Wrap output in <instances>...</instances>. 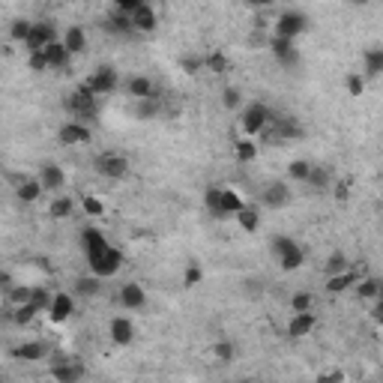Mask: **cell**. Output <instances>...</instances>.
<instances>
[{"label": "cell", "mask_w": 383, "mask_h": 383, "mask_svg": "<svg viewBox=\"0 0 383 383\" xmlns=\"http://www.w3.org/2000/svg\"><path fill=\"white\" fill-rule=\"evenodd\" d=\"M132 338H135V326H132L129 317H114L111 321V341L123 348V344H129Z\"/></svg>", "instance_id": "603a6c76"}, {"label": "cell", "mask_w": 383, "mask_h": 383, "mask_svg": "<svg viewBox=\"0 0 383 383\" xmlns=\"http://www.w3.org/2000/svg\"><path fill=\"white\" fill-rule=\"evenodd\" d=\"M180 66H183L186 72H198L201 66H207V60H201V57H183Z\"/></svg>", "instance_id": "681fc988"}, {"label": "cell", "mask_w": 383, "mask_h": 383, "mask_svg": "<svg viewBox=\"0 0 383 383\" xmlns=\"http://www.w3.org/2000/svg\"><path fill=\"white\" fill-rule=\"evenodd\" d=\"M105 30H108V33H117V36H129V33H135L132 16H129V12H123V9H114L111 16L105 18Z\"/></svg>", "instance_id": "d6986e66"}, {"label": "cell", "mask_w": 383, "mask_h": 383, "mask_svg": "<svg viewBox=\"0 0 383 383\" xmlns=\"http://www.w3.org/2000/svg\"><path fill=\"white\" fill-rule=\"evenodd\" d=\"M270 249H273L276 261H278V266H282L285 273L300 270L302 261H305V254H302V249L297 246V240H290V237H285V234H276V237L270 240Z\"/></svg>", "instance_id": "3957f363"}, {"label": "cell", "mask_w": 383, "mask_h": 383, "mask_svg": "<svg viewBox=\"0 0 383 383\" xmlns=\"http://www.w3.org/2000/svg\"><path fill=\"white\" fill-rule=\"evenodd\" d=\"M317 380L326 383V380H344V372H326V375H317Z\"/></svg>", "instance_id": "f5cc1de1"}, {"label": "cell", "mask_w": 383, "mask_h": 383, "mask_svg": "<svg viewBox=\"0 0 383 383\" xmlns=\"http://www.w3.org/2000/svg\"><path fill=\"white\" fill-rule=\"evenodd\" d=\"M30 30H33V21H28V18H16V21L9 24V36H12V40H16V42H21V45L28 42Z\"/></svg>", "instance_id": "d590c367"}, {"label": "cell", "mask_w": 383, "mask_h": 383, "mask_svg": "<svg viewBox=\"0 0 383 383\" xmlns=\"http://www.w3.org/2000/svg\"><path fill=\"white\" fill-rule=\"evenodd\" d=\"M201 276H204L201 266H198V264H189V270H186V276H183V285H186V288H195V285L201 282Z\"/></svg>", "instance_id": "7dc6e473"}, {"label": "cell", "mask_w": 383, "mask_h": 383, "mask_svg": "<svg viewBox=\"0 0 383 383\" xmlns=\"http://www.w3.org/2000/svg\"><path fill=\"white\" fill-rule=\"evenodd\" d=\"M81 246L87 254V266H90V273H96L99 278H111L123 266V252L114 249L99 228H84Z\"/></svg>", "instance_id": "6da1fadb"}, {"label": "cell", "mask_w": 383, "mask_h": 383, "mask_svg": "<svg viewBox=\"0 0 383 383\" xmlns=\"http://www.w3.org/2000/svg\"><path fill=\"white\" fill-rule=\"evenodd\" d=\"M51 42H57V28L51 21H33V30L28 36V42H24V51L28 54H36V51L48 48Z\"/></svg>", "instance_id": "8992f818"}, {"label": "cell", "mask_w": 383, "mask_h": 383, "mask_svg": "<svg viewBox=\"0 0 383 383\" xmlns=\"http://www.w3.org/2000/svg\"><path fill=\"white\" fill-rule=\"evenodd\" d=\"M380 285L383 282H377V278H372V276H365V278L356 282V297H360V300H377L380 297Z\"/></svg>", "instance_id": "1f68e13d"}, {"label": "cell", "mask_w": 383, "mask_h": 383, "mask_svg": "<svg viewBox=\"0 0 383 383\" xmlns=\"http://www.w3.org/2000/svg\"><path fill=\"white\" fill-rule=\"evenodd\" d=\"M28 66H30L33 72H45V69H48V63H45V54H42V51H36V54H28Z\"/></svg>", "instance_id": "c3c4849f"}, {"label": "cell", "mask_w": 383, "mask_h": 383, "mask_svg": "<svg viewBox=\"0 0 383 383\" xmlns=\"http://www.w3.org/2000/svg\"><path fill=\"white\" fill-rule=\"evenodd\" d=\"M12 180H18L16 195H18V201H24V204H33V201L45 192V186L40 183V177H12Z\"/></svg>", "instance_id": "ac0fdd59"}, {"label": "cell", "mask_w": 383, "mask_h": 383, "mask_svg": "<svg viewBox=\"0 0 383 383\" xmlns=\"http://www.w3.org/2000/svg\"><path fill=\"white\" fill-rule=\"evenodd\" d=\"M81 207H84V213H87V216H102V213H105V207H102V201H99V198H93V195H87V198L81 201Z\"/></svg>", "instance_id": "f6af8a7d"}, {"label": "cell", "mask_w": 383, "mask_h": 383, "mask_svg": "<svg viewBox=\"0 0 383 383\" xmlns=\"http://www.w3.org/2000/svg\"><path fill=\"white\" fill-rule=\"evenodd\" d=\"M45 353H48V348L42 341H24L18 348H12V356L21 363H40V360H45Z\"/></svg>", "instance_id": "44dd1931"}, {"label": "cell", "mask_w": 383, "mask_h": 383, "mask_svg": "<svg viewBox=\"0 0 383 383\" xmlns=\"http://www.w3.org/2000/svg\"><path fill=\"white\" fill-rule=\"evenodd\" d=\"M30 302H33L40 312H48V309H51V302H54V293H48V288H33Z\"/></svg>", "instance_id": "f35d334b"}, {"label": "cell", "mask_w": 383, "mask_h": 383, "mask_svg": "<svg viewBox=\"0 0 383 383\" xmlns=\"http://www.w3.org/2000/svg\"><path fill=\"white\" fill-rule=\"evenodd\" d=\"M314 324H317V317L312 314V309H309V312H293V317L288 321V338L297 341V338L312 336Z\"/></svg>", "instance_id": "5bb4252c"}, {"label": "cell", "mask_w": 383, "mask_h": 383, "mask_svg": "<svg viewBox=\"0 0 383 383\" xmlns=\"http://www.w3.org/2000/svg\"><path fill=\"white\" fill-rule=\"evenodd\" d=\"M93 168H96V174L105 177V180H123V177L129 174V159H126L123 153H99L93 159Z\"/></svg>", "instance_id": "5b68a950"}, {"label": "cell", "mask_w": 383, "mask_h": 383, "mask_svg": "<svg viewBox=\"0 0 383 383\" xmlns=\"http://www.w3.org/2000/svg\"><path fill=\"white\" fill-rule=\"evenodd\" d=\"M99 282H102V278H99L96 273H90V276H81L78 282H75L72 293H75V297H84V300H93L96 293H99V288H102Z\"/></svg>", "instance_id": "484cf974"}, {"label": "cell", "mask_w": 383, "mask_h": 383, "mask_svg": "<svg viewBox=\"0 0 383 383\" xmlns=\"http://www.w3.org/2000/svg\"><path fill=\"white\" fill-rule=\"evenodd\" d=\"M344 270H350L348 254H344V252H333V254L326 258V264H324V273H326V276H336V273H344Z\"/></svg>", "instance_id": "e575fe53"}, {"label": "cell", "mask_w": 383, "mask_h": 383, "mask_svg": "<svg viewBox=\"0 0 383 383\" xmlns=\"http://www.w3.org/2000/svg\"><path fill=\"white\" fill-rule=\"evenodd\" d=\"M344 84H348V93L350 96H363V90H365V78H363V75H348V81H344Z\"/></svg>", "instance_id": "bcb514c9"}, {"label": "cell", "mask_w": 383, "mask_h": 383, "mask_svg": "<svg viewBox=\"0 0 383 383\" xmlns=\"http://www.w3.org/2000/svg\"><path fill=\"white\" fill-rule=\"evenodd\" d=\"M246 4H249V6H273L276 0H246Z\"/></svg>", "instance_id": "db71d44e"}, {"label": "cell", "mask_w": 383, "mask_h": 383, "mask_svg": "<svg viewBox=\"0 0 383 383\" xmlns=\"http://www.w3.org/2000/svg\"><path fill=\"white\" fill-rule=\"evenodd\" d=\"M312 293L309 290H300V293H293V297H290V309L293 312H309L312 309Z\"/></svg>", "instance_id": "ab89813d"}, {"label": "cell", "mask_w": 383, "mask_h": 383, "mask_svg": "<svg viewBox=\"0 0 383 383\" xmlns=\"http://www.w3.org/2000/svg\"><path fill=\"white\" fill-rule=\"evenodd\" d=\"M234 156H237V162H254V156H258V141H252V138H242V141H237V147H234Z\"/></svg>", "instance_id": "836d02e7"}, {"label": "cell", "mask_w": 383, "mask_h": 383, "mask_svg": "<svg viewBox=\"0 0 383 383\" xmlns=\"http://www.w3.org/2000/svg\"><path fill=\"white\" fill-rule=\"evenodd\" d=\"M305 30H309V18H305L302 12H297V9L282 12L278 21H276V33L278 36H288V40H297V36H302Z\"/></svg>", "instance_id": "52a82bcc"}, {"label": "cell", "mask_w": 383, "mask_h": 383, "mask_svg": "<svg viewBox=\"0 0 383 383\" xmlns=\"http://www.w3.org/2000/svg\"><path fill=\"white\" fill-rule=\"evenodd\" d=\"M48 375L54 377V380H60V383H78L87 375V368L78 360H66V363H54V365H51Z\"/></svg>", "instance_id": "4fadbf2b"}, {"label": "cell", "mask_w": 383, "mask_h": 383, "mask_svg": "<svg viewBox=\"0 0 383 383\" xmlns=\"http://www.w3.org/2000/svg\"><path fill=\"white\" fill-rule=\"evenodd\" d=\"M30 293H33V288H24V285H16L9 290V302L12 305H21V302H30Z\"/></svg>", "instance_id": "7bdbcfd3"}, {"label": "cell", "mask_w": 383, "mask_h": 383, "mask_svg": "<svg viewBox=\"0 0 383 383\" xmlns=\"http://www.w3.org/2000/svg\"><path fill=\"white\" fill-rule=\"evenodd\" d=\"M75 312V300H72V293H54V302H51V309H48V317L54 324H63V321H69Z\"/></svg>", "instance_id": "e0dca14e"}, {"label": "cell", "mask_w": 383, "mask_h": 383, "mask_svg": "<svg viewBox=\"0 0 383 383\" xmlns=\"http://www.w3.org/2000/svg\"><path fill=\"white\" fill-rule=\"evenodd\" d=\"M42 54H45V63H48V69H63L69 63V57H72V51L63 45V40H57V42H51L48 48H42Z\"/></svg>", "instance_id": "7402d4cb"}, {"label": "cell", "mask_w": 383, "mask_h": 383, "mask_svg": "<svg viewBox=\"0 0 383 383\" xmlns=\"http://www.w3.org/2000/svg\"><path fill=\"white\" fill-rule=\"evenodd\" d=\"M126 90H129L132 99H147V96H156V90H153V81L144 78V75H132L129 81H126Z\"/></svg>", "instance_id": "4316f807"}, {"label": "cell", "mask_w": 383, "mask_h": 383, "mask_svg": "<svg viewBox=\"0 0 383 383\" xmlns=\"http://www.w3.org/2000/svg\"><path fill=\"white\" fill-rule=\"evenodd\" d=\"M117 300H120V305H123V309L135 312V309H144V305H147V293H144V288H141V285L129 282V285H123V288H120Z\"/></svg>", "instance_id": "2e32d148"}, {"label": "cell", "mask_w": 383, "mask_h": 383, "mask_svg": "<svg viewBox=\"0 0 383 383\" xmlns=\"http://www.w3.org/2000/svg\"><path fill=\"white\" fill-rule=\"evenodd\" d=\"M270 117H273L270 105H264V102H249V105L240 111V126L249 138H254V135H261L266 123H270Z\"/></svg>", "instance_id": "277c9868"}, {"label": "cell", "mask_w": 383, "mask_h": 383, "mask_svg": "<svg viewBox=\"0 0 383 383\" xmlns=\"http://www.w3.org/2000/svg\"><path fill=\"white\" fill-rule=\"evenodd\" d=\"M159 111H162V102H159V96L135 99V117H138V120H150V117H156Z\"/></svg>", "instance_id": "83f0119b"}, {"label": "cell", "mask_w": 383, "mask_h": 383, "mask_svg": "<svg viewBox=\"0 0 383 383\" xmlns=\"http://www.w3.org/2000/svg\"><path fill=\"white\" fill-rule=\"evenodd\" d=\"M204 60H207V69L210 72H225L228 69V60H225V54H222V51H216V54H210V57H204Z\"/></svg>", "instance_id": "ee69618b"}, {"label": "cell", "mask_w": 383, "mask_h": 383, "mask_svg": "<svg viewBox=\"0 0 383 383\" xmlns=\"http://www.w3.org/2000/svg\"><path fill=\"white\" fill-rule=\"evenodd\" d=\"M213 353H216V360L219 363H234V344L231 341H216Z\"/></svg>", "instance_id": "60d3db41"}, {"label": "cell", "mask_w": 383, "mask_h": 383, "mask_svg": "<svg viewBox=\"0 0 383 383\" xmlns=\"http://www.w3.org/2000/svg\"><path fill=\"white\" fill-rule=\"evenodd\" d=\"M329 180H333V177H329V171L326 168H321V165H312V174H309V183L314 192H324L326 186H329Z\"/></svg>", "instance_id": "8d00e7d4"}, {"label": "cell", "mask_w": 383, "mask_h": 383, "mask_svg": "<svg viewBox=\"0 0 383 383\" xmlns=\"http://www.w3.org/2000/svg\"><path fill=\"white\" fill-rule=\"evenodd\" d=\"M222 102H225V108L237 111V108L242 105V93L237 90V87H225V93H222Z\"/></svg>", "instance_id": "b9f144b4"}, {"label": "cell", "mask_w": 383, "mask_h": 383, "mask_svg": "<svg viewBox=\"0 0 383 383\" xmlns=\"http://www.w3.org/2000/svg\"><path fill=\"white\" fill-rule=\"evenodd\" d=\"M356 282H360V273L356 270H344V273H336L326 278V290L329 293H344L348 288H356Z\"/></svg>", "instance_id": "cb8c5ba5"}, {"label": "cell", "mask_w": 383, "mask_h": 383, "mask_svg": "<svg viewBox=\"0 0 383 383\" xmlns=\"http://www.w3.org/2000/svg\"><path fill=\"white\" fill-rule=\"evenodd\" d=\"M380 297H383V285H380Z\"/></svg>", "instance_id": "9f6ffc18"}, {"label": "cell", "mask_w": 383, "mask_h": 383, "mask_svg": "<svg viewBox=\"0 0 383 383\" xmlns=\"http://www.w3.org/2000/svg\"><path fill=\"white\" fill-rule=\"evenodd\" d=\"M72 210H75V201L72 198H54V201H51V207H48V216L60 222V219H69Z\"/></svg>", "instance_id": "d6a6232c"}, {"label": "cell", "mask_w": 383, "mask_h": 383, "mask_svg": "<svg viewBox=\"0 0 383 383\" xmlns=\"http://www.w3.org/2000/svg\"><path fill=\"white\" fill-rule=\"evenodd\" d=\"M237 222H240V228H242L246 234H254V231H258V225H261L258 207H242V210L237 213Z\"/></svg>", "instance_id": "4dcf8cb0"}, {"label": "cell", "mask_w": 383, "mask_h": 383, "mask_svg": "<svg viewBox=\"0 0 383 383\" xmlns=\"http://www.w3.org/2000/svg\"><path fill=\"white\" fill-rule=\"evenodd\" d=\"M36 314H40V309H36L33 302H21V305H16V309H12V312H6L9 321H16L18 326H28Z\"/></svg>", "instance_id": "f1b7e54d"}, {"label": "cell", "mask_w": 383, "mask_h": 383, "mask_svg": "<svg viewBox=\"0 0 383 383\" xmlns=\"http://www.w3.org/2000/svg\"><path fill=\"white\" fill-rule=\"evenodd\" d=\"M57 141L66 144V147H75V144H87L90 141V126L87 123H78V120H66L57 129Z\"/></svg>", "instance_id": "8fae6325"}, {"label": "cell", "mask_w": 383, "mask_h": 383, "mask_svg": "<svg viewBox=\"0 0 383 383\" xmlns=\"http://www.w3.org/2000/svg\"><path fill=\"white\" fill-rule=\"evenodd\" d=\"M297 40H288V36H273L270 40V51H273V57L282 63L285 69H293V66H300V51H297V45H293Z\"/></svg>", "instance_id": "30bf717a"}, {"label": "cell", "mask_w": 383, "mask_h": 383, "mask_svg": "<svg viewBox=\"0 0 383 383\" xmlns=\"http://www.w3.org/2000/svg\"><path fill=\"white\" fill-rule=\"evenodd\" d=\"M372 321H375L377 326H383V297H377V300H375V309H372Z\"/></svg>", "instance_id": "f907efd6"}, {"label": "cell", "mask_w": 383, "mask_h": 383, "mask_svg": "<svg viewBox=\"0 0 383 383\" xmlns=\"http://www.w3.org/2000/svg\"><path fill=\"white\" fill-rule=\"evenodd\" d=\"M309 174H312V162H305V159H293L288 165V177H290V180L305 183V180H309Z\"/></svg>", "instance_id": "74e56055"}, {"label": "cell", "mask_w": 383, "mask_h": 383, "mask_svg": "<svg viewBox=\"0 0 383 383\" xmlns=\"http://www.w3.org/2000/svg\"><path fill=\"white\" fill-rule=\"evenodd\" d=\"M261 204H264V207H270V210L288 207V204H290V186H288L285 180H276V183H270V186H264Z\"/></svg>", "instance_id": "7c38bea8"}, {"label": "cell", "mask_w": 383, "mask_h": 383, "mask_svg": "<svg viewBox=\"0 0 383 383\" xmlns=\"http://www.w3.org/2000/svg\"><path fill=\"white\" fill-rule=\"evenodd\" d=\"M63 108H66L69 120H78L90 126L99 117V105H96V93L87 84H81L78 90H72L66 99H63Z\"/></svg>", "instance_id": "7a4b0ae2"}, {"label": "cell", "mask_w": 383, "mask_h": 383, "mask_svg": "<svg viewBox=\"0 0 383 383\" xmlns=\"http://www.w3.org/2000/svg\"><path fill=\"white\" fill-rule=\"evenodd\" d=\"M63 45H66V48L72 51V54H81V51L87 48V33H84L81 28H75V24H72V28H69L66 33H63Z\"/></svg>", "instance_id": "f546056e"}, {"label": "cell", "mask_w": 383, "mask_h": 383, "mask_svg": "<svg viewBox=\"0 0 383 383\" xmlns=\"http://www.w3.org/2000/svg\"><path fill=\"white\" fill-rule=\"evenodd\" d=\"M242 207H246V201L240 198V192L228 189V186H219V201H216V207L210 210V216H216V219H228V216H237Z\"/></svg>", "instance_id": "9c48e42d"}, {"label": "cell", "mask_w": 383, "mask_h": 383, "mask_svg": "<svg viewBox=\"0 0 383 383\" xmlns=\"http://www.w3.org/2000/svg\"><path fill=\"white\" fill-rule=\"evenodd\" d=\"M129 16H132V24H135L138 33H153V30H156V21H159V18H156V9H153L147 0H144L141 6H135Z\"/></svg>", "instance_id": "9a60e30c"}, {"label": "cell", "mask_w": 383, "mask_h": 383, "mask_svg": "<svg viewBox=\"0 0 383 383\" xmlns=\"http://www.w3.org/2000/svg\"><path fill=\"white\" fill-rule=\"evenodd\" d=\"M90 90L96 93V96H108V93H114L117 90V84H120V75H117V69L114 66H99L90 78L84 81Z\"/></svg>", "instance_id": "ba28073f"}, {"label": "cell", "mask_w": 383, "mask_h": 383, "mask_svg": "<svg viewBox=\"0 0 383 383\" xmlns=\"http://www.w3.org/2000/svg\"><path fill=\"white\" fill-rule=\"evenodd\" d=\"M363 66H365V75H368V78H380V75H383V48H380V45L365 48Z\"/></svg>", "instance_id": "d4e9b609"}, {"label": "cell", "mask_w": 383, "mask_h": 383, "mask_svg": "<svg viewBox=\"0 0 383 383\" xmlns=\"http://www.w3.org/2000/svg\"><path fill=\"white\" fill-rule=\"evenodd\" d=\"M350 4H356V6H365V4H372V0H350Z\"/></svg>", "instance_id": "11a10c76"}, {"label": "cell", "mask_w": 383, "mask_h": 383, "mask_svg": "<svg viewBox=\"0 0 383 383\" xmlns=\"http://www.w3.org/2000/svg\"><path fill=\"white\" fill-rule=\"evenodd\" d=\"M40 183L45 186V192H57V189H63V183H66V174H63L60 165L45 162L40 168Z\"/></svg>", "instance_id": "ffe728a7"}, {"label": "cell", "mask_w": 383, "mask_h": 383, "mask_svg": "<svg viewBox=\"0 0 383 383\" xmlns=\"http://www.w3.org/2000/svg\"><path fill=\"white\" fill-rule=\"evenodd\" d=\"M141 4H144V0H114V6L123 9V12H132L135 6H141Z\"/></svg>", "instance_id": "816d5d0a"}]
</instances>
